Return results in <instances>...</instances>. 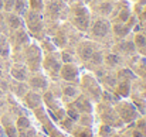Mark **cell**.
<instances>
[{
	"label": "cell",
	"instance_id": "obj_10",
	"mask_svg": "<svg viewBox=\"0 0 146 137\" xmlns=\"http://www.w3.org/2000/svg\"><path fill=\"white\" fill-rule=\"evenodd\" d=\"M75 107L78 112H82V113H91V105L88 102L87 97L81 96L77 102H75Z\"/></svg>",
	"mask_w": 146,
	"mask_h": 137
},
{
	"label": "cell",
	"instance_id": "obj_15",
	"mask_svg": "<svg viewBox=\"0 0 146 137\" xmlns=\"http://www.w3.org/2000/svg\"><path fill=\"white\" fill-rule=\"evenodd\" d=\"M14 1H16V0H3V7H4V10H6V11L13 10Z\"/></svg>",
	"mask_w": 146,
	"mask_h": 137
},
{
	"label": "cell",
	"instance_id": "obj_8",
	"mask_svg": "<svg viewBox=\"0 0 146 137\" xmlns=\"http://www.w3.org/2000/svg\"><path fill=\"white\" fill-rule=\"evenodd\" d=\"M9 52H10V47L7 41V36L0 33V59H6L9 57Z\"/></svg>",
	"mask_w": 146,
	"mask_h": 137
},
{
	"label": "cell",
	"instance_id": "obj_11",
	"mask_svg": "<svg viewBox=\"0 0 146 137\" xmlns=\"http://www.w3.org/2000/svg\"><path fill=\"white\" fill-rule=\"evenodd\" d=\"M13 10H14V13L19 14V16L24 14L26 10H27V1H26V0H16V1H14V6H13Z\"/></svg>",
	"mask_w": 146,
	"mask_h": 137
},
{
	"label": "cell",
	"instance_id": "obj_6",
	"mask_svg": "<svg viewBox=\"0 0 146 137\" xmlns=\"http://www.w3.org/2000/svg\"><path fill=\"white\" fill-rule=\"evenodd\" d=\"M11 75H13V78H14L16 81L23 82V81L27 79L29 72H27V69H26L23 65H14V67H11Z\"/></svg>",
	"mask_w": 146,
	"mask_h": 137
},
{
	"label": "cell",
	"instance_id": "obj_16",
	"mask_svg": "<svg viewBox=\"0 0 146 137\" xmlns=\"http://www.w3.org/2000/svg\"><path fill=\"white\" fill-rule=\"evenodd\" d=\"M77 137H92V134H91V132H90V130L82 129V132L77 133Z\"/></svg>",
	"mask_w": 146,
	"mask_h": 137
},
{
	"label": "cell",
	"instance_id": "obj_3",
	"mask_svg": "<svg viewBox=\"0 0 146 137\" xmlns=\"http://www.w3.org/2000/svg\"><path fill=\"white\" fill-rule=\"evenodd\" d=\"M4 24H6L7 27H10V28L19 30V28L21 27L23 21H21V18H20L19 14H16V13H9V11H7V16H6V21H4Z\"/></svg>",
	"mask_w": 146,
	"mask_h": 137
},
{
	"label": "cell",
	"instance_id": "obj_13",
	"mask_svg": "<svg viewBox=\"0 0 146 137\" xmlns=\"http://www.w3.org/2000/svg\"><path fill=\"white\" fill-rule=\"evenodd\" d=\"M17 137H36V132H34L33 127H29V129L20 130L17 133Z\"/></svg>",
	"mask_w": 146,
	"mask_h": 137
},
{
	"label": "cell",
	"instance_id": "obj_2",
	"mask_svg": "<svg viewBox=\"0 0 146 137\" xmlns=\"http://www.w3.org/2000/svg\"><path fill=\"white\" fill-rule=\"evenodd\" d=\"M27 23L33 31L41 28V16L37 11H27Z\"/></svg>",
	"mask_w": 146,
	"mask_h": 137
},
{
	"label": "cell",
	"instance_id": "obj_14",
	"mask_svg": "<svg viewBox=\"0 0 146 137\" xmlns=\"http://www.w3.org/2000/svg\"><path fill=\"white\" fill-rule=\"evenodd\" d=\"M77 93H78V91H77L74 86H67V88H64V96H65V97H75Z\"/></svg>",
	"mask_w": 146,
	"mask_h": 137
},
{
	"label": "cell",
	"instance_id": "obj_9",
	"mask_svg": "<svg viewBox=\"0 0 146 137\" xmlns=\"http://www.w3.org/2000/svg\"><path fill=\"white\" fill-rule=\"evenodd\" d=\"M30 85L33 89L36 91H44L47 89V81L44 76H36V78H31L30 79Z\"/></svg>",
	"mask_w": 146,
	"mask_h": 137
},
{
	"label": "cell",
	"instance_id": "obj_17",
	"mask_svg": "<svg viewBox=\"0 0 146 137\" xmlns=\"http://www.w3.org/2000/svg\"><path fill=\"white\" fill-rule=\"evenodd\" d=\"M4 10V7H3V0H0V13Z\"/></svg>",
	"mask_w": 146,
	"mask_h": 137
},
{
	"label": "cell",
	"instance_id": "obj_7",
	"mask_svg": "<svg viewBox=\"0 0 146 137\" xmlns=\"http://www.w3.org/2000/svg\"><path fill=\"white\" fill-rule=\"evenodd\" d=\"M1 124H3V127H4L7 136L9 137H17V129H16V126L11 123V119H10L9 116H3Z\"/></svg>",
	"mask_w": 146,
	"mask_h": 137
},
{
	"label": "cell",
	"instance_id": "obj_1",
	"mask_svg": "<svg viewBox=\"0 0 146 137\" xmlns=\"http://www.w3.org/2000/svg\"><path fill=\"white\" fill-rule=\"evenodd\" d=\"M109 31V23L105 21V20H98L97 23L94 24V28H92V33L95 37H99V38H104L106 37Z\"/></svg>",
	"mask_w": 146,
	"mask_h": 137
},
{
	"label": "cell",
	"instance_id": "obj_12",
	"mask_svg": "<svg viewBox=\"0 0 146 137\" xmlns=\"http://www.w3.org/2000/svg\"><path fill=\"white\" fill-rule=\"evenodd\" d=\"M29 127H31L30 120H29L27 117H24V116H20V117L17 119V122H16V129H17V132L24 130V129H29Z\"/></svg>",
	"mask_w": 146,
	"mask_h": 137
},
{
	"label": "cell",
	"instance_id": "obj_5",
	"mask_svg": "<svg viewBox=\"0 0 146 137\" xmlns=\"http://www.w3.org/2000/svg\"><path fill=\"white\" fill-rule=\"evenodd\" d=\"M24 102H26V105H27L29 107L37 109V107L41 105V96H40L38 93H36V92H29V93H26V96H24Z\"/></svg>",
	"mask_w": 146,
	"mask_h": 137
},
{
	"label": "cell",
	"instance_id": "obj_4",
	"mask_svg": "<svg viewBox=\"0 0 146 137\" xmlns=\"http://www.w3.org/2000/svg\"><path fill=\"white\" fill-rule=\"evenodd\" d=\"M61 75H62V78L67 82H75L77 78H78V71H77V68L74 65H67V67L62 68Z\"/></svg>",
	"mask_w": 146,
	"mask_h": 137
}]
</instances>
